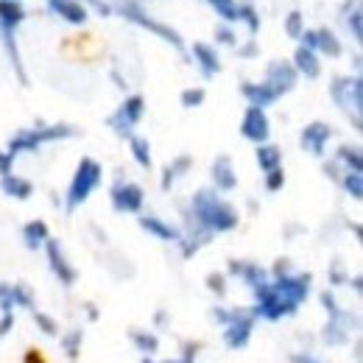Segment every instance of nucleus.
Wrapping results in <instances>:
<instances>
[{
    "label": "nucleus",
    "instance_id": "obj_1",
    "mask_svg": "<svg viewBox=\"0 0 363 363\" xmlns=\"http://www.w3.org/2000/svg\"><path fill=\"white\" fill-rule=\"evenodd\" d=\"M191 216H193V224H199L202 229L213 232V235H221V232H229L238 227V210L232 204H227L213 188H202L193 199H191Z\"/></svg>",
    "mask_w": 363,
    "mask_h": 363
},
{
    "label": "nucleus",
    "instance_id": "obj_2",
    "mask_svg": "<svg viewBox=\"0 0 363 363\" xmlns=\"http://www.w3.org/2000/svg\"><path fill=\"white\" fill-rule=\"evenodd\" d=\"M112 9H115L123 20H129V23H134V26H140V29L156 34V37H159L162 42H168L170 48L185 51V40L179 37V31L170 29V26H165V23H159V20H154V17L143 9L140 0H118V3H112Z\"/></svg>",
    "mask_w": 363,
    "mask_h": 363
},
{
    "label": "nucleus",
    "instance_id": "obj_3",
    "mask_svg": "<svg viewBox=\"0 0 363 363\" xmlns=\"http://www.w3.org/2000/svg\"><path fill=\"white\" fill-rule=\"evenodd\" d=\"M330 95L338 109L352 115V126L360 129V112H363V81L360 76H335L330 84Z\"/></svg>",
    "mask_w": 363,
    "mask_h": 363
},
{
    "label": "nucleus",
    "instance_id": "obj_4",
    "mask_svg": "<svg viewBox=\"0 0 363 363\" xmlns=\"http://www.w3.org/2000/svg\"><path fill=\"white\" fill-rule=\"evenodd\" d=\"M101 176H104V170H101V165H98L95 159L84 156V159L79 162L76 176H73V182H70V188H67V213H73L76 207H81V204L92 196V191L101 185Z\"/></svg>",
    "mask_w": 363,
    "mask_h": 363
},
{
    "label": "nucleus",
    "instance_id": "obj_5",
    "mask_svg": "<svg viewBox=\"0 0 363 363\" xmlns=\"http://www.w3.org/2000/svg\"><path fill=\"white\" fill-rule=\"evenodd\" d=\"M252 291H255V299H257V305L252 307L255 316L268 318V321H277V318H282V316H293V313H296V307H291V305L277 293V288H274L268 280L260 282V285H255Z\"/></svg>",
    "mask_w": 363,
    "mask_h": 363
},
{
    "label": "nucleus",
    "instance_id": "obj_6",
    "mask_svg": "<svg viewBox=\"0 0 363 363\" xmlns=\"http://www.w3.org/2000/svg\"><path fill=\"white\" fill-rule=\"evenodd\" d=\"M143 112H145V98L143 95H129L109 118V129L118 134V137H129L134 134V126L143 120Z\"/></svg>",
    "mask_w": 363,
    "mask_h": 363
},
{
    "label": "nucleus",
    "instance_id": "obj_7",
    "mask_svg": "<svg viewBox=\"0 0 363 363\" xmlns=\"http://www.w3.org/2000/svg\"><path fill=\"white\" fill-rule=\"evenodd\" d=\"M274 288H277V293L291 305V307H296L299 310V305L310 296V274H277V280L271 282Z\"/></svg>",
    "mask_w": 363,
    "mask_h": 363
},
{
    "label": "nucleus",
    "instance_id": "obj_8",
    "mask_svg": "<svg viewBox=\"0 0 363 363\" xmlns=\"http://www.w3.org/2000/svg\"><path fill=\"white\" fill-rule=\"evenodd\" d=\"M255 318H257L255 310H246V307H238V310H235L232 321L224 324V327H227V330H224V341H227L229 349H243V346L249 344L252 330H255Z\"/></svg>",
    "mask_w": 363,
    "mask_h": 363
},
{
    "label": "nucleus",
    "instance_id": "obj_9",
    "mask_svg": "<svg viewBox=\"0 0 363 363\" xmlns=\"http://www.w3.org/2000/svg\"><path fill=\"white\" fill-rule=\"evenodd\" d=\"M112 207L118 213H140L143 210V202H145V193L140 185H134V182H115L112 188Z\"/></svg>",
    "mask_w": 363,
    "mask_h": 363
},
{
    "label": "nucleus",
    "instance_id": "obj_10",
    "mask_svg": "<svg viewBox=\"0 0 363 363\" xmlns=\"http://www.w3.org/2000/svg\"><path fill=\"white\" fill-rule=\"evenodd\" d=\"M296 81H299V73H296L293 65L285 62V59H277V62H271V65L266 67V84H268L280 98L288 95V92L296 87Z\"/></svg>",
    "mask_w": 363,
    "mask_h": 363
},
{
    "label": "nucleus",
    "instance_id": "obj_11",
    "mask_svg": "<svg viewBox=\"0 0 363 363\" xmlns=\"http://www.w3.org/2000/svg\"><path fill=\"white\" fill-rule=\"evenodd\" d=\"M241 134L249 140V143H268V134H271V123H268V115L266 109L260 106H249L243 112V120H241Z\"/></svg>",
    "mask_w": 363,
    "mask_h": 363
},
{
    "label": "nucleus",
    "instance_id": "obj_12",
    "mask_svg": "<svg viewBox=\"0 0 363 363\" xmlns=\"http://www.w3.org/2000/svg\"><path fill=\"white\" fill-rule=\"evenodd\" d=\"M330 137H332V129H330L327 123H321V120H313V123H307V126L302 129L299 143H302V148H305L307 154H313V156H324Z\"/></svg>",
    "mask_w": 363,
    "mask_h": 363
},
{
    "label": "nucleus",
    "instance_id": "obj_13",
    "mask_svg": "<svg viewBox=\"0 0 363 363\" xmlns=\"http://www.w3.org/2000/svg\"><path fill=\"white\" fill-rule=\"evenodd\" d=\"M45 252H48V263H51V271L56 274V280H59L62 285H67V288H70V285L79 280V274H76V268L67 263L62 243L48 238V241H45Z\"/></svg>",
    "mask_w": 363,
    "mask_h": 363
},
{
    "label": "nucleus",
    "instance_id": "obj_14",
    "mask_svg": "<svg viewBox=\"0 0 363 363\" xmlns=\"http://www.w3.org/2000/svg\"><path fill=\"white\" fill-rule=\"evenodd\" d=\"M355 327V318L346 313V310H335V313H330V321H327V327H324V341L330 344V346H341V344H346L349 341V330Z\"/></svg>",
    "mask_w": 363,
    "mask_h": 363
},
{
    "label": "nucleus",
    "instance_id": "obj_15",
    "mask_svg": "<svg viewBox=\"0 0 363 363\" xmlns=\"http://www.w3.org/2000/svg\"><path fill=\"white\" fill-rule=\"evenodd\" d=\"M191 56L199 65V70H202L204 79H213V76L221 73V56H218L216 45H210V42H193Z\"/></svg>",
    "mask_w": 363,
    "mask_h": 363
},
{
    "label": "nucleus",
    "instance_id": "obj_16",
    "mask_svg": "<svg viewBox=\"0 0 363 363\" xmlns=\"http://www.w3.org/2000/svg\"><path fill=\"white\" fill-rule=\"evenodd\" d=\"M48 9L56 17H62L65 23H70V26H84L87 17H90L87 6L79 3V0H48Z\"/></svg>",
    "mask_w": 363,
    "mask_h": 363
},
{
    "label": "nucleus",
    "instance_id": "obj_17",
    "mask_svg": "<svg viewBox=\"0 0 363 363\" xmlns=\"http://www.w3.org/2000/svg\"><path fill=\"white\" fill-rule=\"evenodd\" d=\"M241 92H243V98L249 101V106H260V109H266V106H271V104L280 101V95H277L266 81H243V84H241Z\"/></svg>",
    "mask_w": 363,
    "mask_h": 363
},
{
    "label": "nucleus",
    "instance_id": "obj_18",
    "mask_svg": "<svg viewBox=\"0 0 363 363\" xmlns=\"http://www.w3.org/2000/svg\"><path fill=\"white\" fill-rule=\"evenodd\" d=\"M0 42H3V51H6V56H9V62H12L15 73H17L20 84L29 87V73H26V65H23V56H20V45H17L15 31H12V29H0Z\"/></svg>",
    "mask_w": 363,
    "mask_h": 363
},
{
    "label": "nucleus",
    "instance_id": "obj_19",
    "mask_svg": "<svg viewBox=\"0 0 363 363\" xmlns=\"http://www.w3.org/2000/svg\"><path fill=\"white\" fill-rule=\"evenodd\" d=\"M213 182H216V191H224V193L238 188V173H235L232 159L227 154L216 156V162H213Z\"/></svg>",
    "mask_w": 363,
    "mask_h": 363
},
{
    "label": "nucleus",
    "instance_id": "obj_20",
    "mask_svg": "<svg viewBox=\"0 0 363 363\" xmlns=\"http://www.w3.org/2000/svg\"><path fill=\"white\" fill-rule=\"evenodd\" d=\"M291 65H293V70H296L299 76H305V79H318V76H321V59H318V54L310 51V48H305V45L296 48Z\"/></svg>",
    "mask_w": 363,
    "mask_h": 363
},
{
    "label": "nucleus",
    "instance_id": "obj_21",
    "mask_svg": "<svg viewBox=\"0 0 363 363\" xmlns=\"http://www.w3.org/2000/svg\"><path fill=\"white\" fill-rule=\"evenodd\" d=\"M29 12L23 9L20 0H0V29H12L17 31L26 23Z\"/></svg>",
    "mask_w": 363,
    "mask_h": 363
},
{
    "label": "nucleus",
    "instance_id": "obj_22",
    "mask_svg": "<svg viewBox=\"0 0 363 363\" xmlns=\"http://www.w3.org/2000/svg\"><path fill=\"white\" fill-rule=\"evenodd\" d=\"M0 191H3L9 199L26 202V199H31V193H34V185H31L29 179H23V176L6 173V176H0Z\"/></svg>",
    "mask_w": 363,
    "mask_h": 363
},
{
    "label": "nucleus",
    "instance_id": "obj_23",
    "mask_svg": "<svg viewBox=\"0 0 363 363\" xmlns=\"http://www.w3.org/2000/svg\"><path fill=\"white\" fill-rule=\"evenodd\" d=\"M341 17H344V26L349 31V37L355 42L363 40V12H360V0H346L344 9H341Z\"/></svg>",
    "mask_w": 363,
    "mask_h": 363
},
{
    "label": "nucleus",
    "instance_id": "obj_24",
    "mask_svg": "<svg viewBox=\"0 0 363 363\" xmlns=\"http://www.w3.org/2000/svg\"><path fill=\"white\" fill-rule=\"evenodd\" d=\"M229 274H232V277H241L249 288H255V285H260V282L268 280V271H266V268H260V266H255V263H243V260H232V263H229Z\"/></svg>",
    "mask_w": 363,
    "mask_h": 363
},
{
    "label": "nucleus",
    "instance_id": "obj_25",
    "mask_svg": "<svg viewBox=\"0 0 363 363\" xmlns=\"http://www.w3.org/2000/svg\"><path fill=\"white\" fill-rule=\"evenodd\" d=\"M140 227L148 232V235H154V238H159V241H179V229L176 227H170L168 221H162V218H156V216H143L140 218Z\"/></svg>",
    "mask_w": 363,
    "mask_h": 363
},
{
    "label": "nucleus",
    "instance_id": "obj_26",
    "mask_svg": "<svg viewBox=\"0 0 363 363\" xmlns=\"http://www.w3.org/2000/svg\"><path fill=\"white\" fill-rule=\"evenodd\" d=\"M316 37H318V40H316V51H318V54H324V56H330V59H338V56L344 54V45H341V40H338L335 31L318 29Z\"/></svg>",
    "mask_w": 363,
    "mask_h": 363
},
{
    "label": "nucleus",
    "instance_id": "obj_27",
    "mask_svg": "<svg viewBox=\"0 0 363 363\" xmlns=\"http://www.w3.org/2000/svg\"><path fill=\"white\" fill-rule=\"evenodd\" d=\"M48 238H51V235H48V224H45V221H29V224L23 227V243H26V249H31V252H37L40 246H45Z\"/></svg>",
    "mask_w": 363,
    "mask_h": 363
},
{
    "label": "nucleus",
    "instance_id": "obj_28",
    "mask_svg": "<svg viewBox=\"0 0 363 363\" xmlns=\"http://www.w3.org/2000/svg\"><path fill=\"white\" fill-rule=\"evenodd\" d=\"M255 156H257V165H260L263 173L282 165V151H280L277 145H271V143H260L257 151H255Z\"/></svg>",
    "mask_w": 363,
    "mask_h": 363
},
{
    "label": "nucleus",
    "instance_id": "obj_29",
    "mask_svg": "<svg viewBox=\"0 0 363 363\" xmlns=\"http://www.w3.org/2000/svg\"><path fill=\"white\" fill-rule=\"evenodd\" d=\"M191 165H193L191 156H179V159H173V162L165 168V173H162V191H170V185H173L179 176H185V173L191 170Z\"/></svg>",
    "mask_w": 363,
    "mask_h": 363
},
{
    "label": "nucleus",
    "instance_id": "obj_30",
    "mask_svg": "<svg viewBox=\"0 0 363 363\" xmlns=\"http://www.w3.org/2000/svg\"><path fill=\"white\" fill-rule=\"evenodd\" d=\"M129 151H131V156L137 159L140 168H151V145H148L145 137H140V134H129Z\"/></svg>",
    "mask_w": 363,
    "mask_h": 363
},
{
    "label": "nucleus",
    "instance_id": "obj_31",
    "mask_svg": "<svg viewBox=\"0 0 363 363\" xmlns=\"http://www.w3.org/2000/svg\"><path fill=\"white\" fill-rule=\"evenodd\" d=\"M335 162H341L344 170H363V156L357 145H341L335 154Z\"/></svg>",
    "mask_w": 363,
    "mask_h": 363
},
{
    "label": "nucleus",
    "instance_id": "obj_32",
    "mask_svg": "<svg viewBox=\"0 0 363 363\" xmlns=\"http://www.w3.org/2000/svg\"><path fill=\"white\" fill-rule=\"evenodd\" d=\"M341 188H344L355 202H360V199H363V176H360V170H344V173H341Z\"/></svg>",
    "mask_w": 363,
    "mask_h": 363
},
{
    "label": "nucleus",
    "instance_id": "obj_33",
    "mask_svg": "<svg viewBox=\"0 0 363 363\" xmlns=\"http://www.w3.org/2000/svg\"><path fill=\"white\" fill-rule=\"evenodd\" d=\"M238 23L249 31V37H255L260 31V12L252 3H243V6H238Z\"/></svg>",
    "mask_w": 363,
    "mask_h": 363
},
{
    "label": "nucleus",
    "instance_id": "obj_34",
    "mask_svg": "<svg viewBox=\"0 0 363 363\" xmlns=\"http://www.w3.org/2000/svg\"><path fill=\"white\" fill-rule=\"evenodd\" d=\"M207 3L216 9V15L224 23H238V3L235 0H207Z\"/></svg>",
    "mask_w": 363,
    "mask_h": 363
},
{
    "label": "nucleus",
    "instance_id": "obj_35",
    "mask_svg": "<svg viewBox=\"0 0 363 363\" xmlns=\"http://www.w3.org/2000/svg\"><path fill=\"white\" fill-rule=\"evenodd\" d=\"M282 29H285V34L291 37V40H299L302 37V31H305V15L302 12H288L285 15V20H282Z\"/></svg>",
    "mask_w": 363,
    "mask_h": 363
},
{
    "label": "nucleus",
    "instance_id": "obj_36",
    "mask_svg": "<svg viewBox=\"0 0 363 363\" xmlns=\"http://www.w3.org/2000/svg\"><path fill=\"white\" fill-rule=\"evenodd\" d=\"M131 341H134V346H137L143 355H154V352L159 349V341H156V335H154V332H140V330H131Z\"/></svg>",
    "mask_w": 363,
    "mask_h": 363
},
{
    "label": "nucleus",
    "instance_id": "obj_37",
    "mask_svg": "<svg viewBox=\"0 0 363 363\" xmlns=\"http://www.w3.org/2000/svg\"><path fill=\"white\" fill-rule=\"evenodd\" d=\"M204 98H207V92H204V87H188L185 92H182V106L185 109H196V106H202L204 104Z\"/></svg>",
    "mask_w": 363,
    "mask_h": 363
},
{
    "label": "nucleus",
    "instance_id": "obj_38",
    "mask_svg": "<svg viewBox=\"0 0 363 363\" xmlns=\"http://www.w3.org/2000/svg\"><path fill=\"white\" fill-rule=\"evenodd\" d=\"M9 293H12L15 307H29V310H34V296H31L29 285H12Z\"/></svg>",
    "mask_w": 363,
    "mask_h": 363
},
{
    "label": "nucleus",
    "instance_id": "obj_39",
    "mask_svg": "<svg viewBox=\"0 0 363 363\" xmlns=\"http://www.w3.org/2000/svg\"><path fill=\"white\" fill-rule=\"evenodd\" d=\"M216 45H224V48H235L238 45V34H235L232 23H221L216 29Z\"/></svg>",
    "mask_w": 363,
    "mask_h": 363
},
{
    "label": "nucleus",
    "instance_id": "obj_40",
    "mask_svg": "<svg viewBox=\"0 0 363 363\" xmlns=\"http://www.w3.org/2000/svg\"><path fill=\"white\" fill-rule=\"evenodd\" d=\"M285 188V170L282 168H274V170H266V191L268 193H277Z\"/></svg>",
    "mask_w": 363,
    "mask_h": 363
},
{
    "label": "nucleus",
    "instance_id": "obj_41",
    "mask_svg": "<svg viewBox=\"0 0 363 363\" xmlns=\"http://www.w3.org/2000/svg\"><path fill=\"white\" fill-rule=\"evenodd\" d=\"M81 330H73V332H67L65 338H62V346H65V352H67V357H79V346H81Z\"/></svg>",
    "mask_w": 363,
    "mask_h": 363
},
{
    "label": "nucleus",
    "instance_id": "obj_42",
    "mask_svg": "<svg viewBox=\"0 0 363 363\" xmlns=\"http://www.w3.org/2000/svg\"><path fill=\"white\" fill-rule=\"evenodd\" d=\"M34 321H37V327H40L45 335H56V332H59V324H56L48 313H42V310H34Z\"/></svg>",
    "mask_w": 363,
    "mask_h": 363
},
{
    "label": "nucleus",
    "instance_id": "obj_43",
    "mask_svg": "<svg viewBox=\"0 0 363 363\" xmlns=\"http://www.w3.org/2000/svg\"><path fill=\"white\" fill-rule=\"evenodd\" d=\"M235 48H238V56H241V59H255V56H260V45H257L255 37H249V42H243V45L238 42Z\"/></svg>",
    "mask_w": 363,
    "mask_h": 363
},
{
    "label": "nucleus",
    "instance_id": "obj_44",
    "mask_svg": "<svg viewBox=\"0 0 363 363\" xmlns=\"http://www.w3.org/2000/svg\"><path fill=\"white\" fill-rule=\"evenodd\" d=\"M207 288H210V291H216L218 296H224V293H227V282H224V274H210V277H207Z\"/></svg>",
    "mask_w": 363,
    "mask_h": 363
},
{
    "label": "nucleus",
    "instance_id": "obj_45",
    "mask_svg": "<svg viewBox=\"0 0 363 363\" xmlns=\"http://www.w3.org/2000/svg\"><path fill=\"white\" fill-rule=\"evenodd\" d=\"M87 3L95 9V15H101V17H109V15H115V9H112V3H106V0H87Z\"/></svg>",
    "mask_w": 363,
    "mask_h": 363
},
{
    "label": "nucleus",
    "instance_id": "obj_46",
    "mask_svg": "<svg viewBox=\"0 0 363 363\" xmlns=\"http://www.w3.org/2000/svg\"><path fill=\"white\" fill-rule=\"evenodd\" d=\"M12 168H15V156L9 151H0V176L12 173Z\"/></svg>",
    "mask_w": 363,
    "mask_h": 363
},
{
    "label": "nucleus",
    "instance_id": "obj_47",
    "mask_svg": "<svg viewBox=\"0 0 363 363\" xmlns=\"http://www.w3.org/2000/svg\"><path fill=\"white\" fill-rule=\"evenodd\" d=\"M12 324H15V313L9 310V313H3V318H0V338H3V335H9Z\"/></svg>",
    "mask_w": 363,
    "mask_h": 363
},
{
    "label": "nucleus",
    "instance_id": "obj_48",
    "mask_svg": "<svg viewBox=\"0 0 363 363\" xmlns=\"http://www.w3.org/2000/svg\"><path fill=\"white\" fill-rule=\"evenodd\" d=\"M291 363H318L313 355H291Z\"/></svg>",
    "mask_w": 363,
    "mask_h": 363
},
{
    "label": "nucleus",
    "instance_id": "obj_49",
    "mask_svg": "<svg viewBox=\"0 0 363 363\" xmlns=\"http://www.w3.org/2000/svg\"><path fill=\"white\" fill-rule=\"evenodd\" d=\"M288 271H291L288 260H277V263H274V274H288Z\"/></svg>",
    "mask_w": 363,
    "mask_h": 363
},
{
    "label": "nucleus",
    "instance_id": "obj_50",
    "mask_svg": "<svg viewBox=\"0 0 363 363\" xmlns=\"http://www.w3.org/2000/svg\"><path fill=\"white\" fill-rule=\"evenodd\" d=\"M26 363H45V360H42V355H40V352H34V349H31V352L26 355Z\"/></svg>",
    "mask_w": 363,
    "mask_h": 363
},
{
    "label": "nucleus",
    "instance_id": "obj_51",
    "mask_svg": "<svg viewBox=\"0 0 363 363\" xmlns=\"http://www.w3.org/2000/svg\"><path fill=\"white\" fill-rule=\"evenodd\" d=\"M87 313H90V318H98V310L92 305H87Z\"/></svg>",
    "mask_w": 363,
    "mask_h": 363
},
{
    "label": "nucleus",
    "instance_id": "obj_52",
    "mask_svg": "<svg viewBox=\"0 0 363 363\" xmlns=\"http://www.w3.org/2000/svg\"><path fill=\"white\" fill-rule=\"evenodd\" d=\"M143 363H154V360H151V357H143Z\"/></svg>",
    "mask_w": 363,
    "mask_h": 363
},
{
    "label": "nucleus",
    "instance_id": "obj_53",
    "mask_svg": "<svg viewBox=\"0 0 363 363\" xmlns=\"http://www.w3.org/2000/svg\"><path fill=\"white\" fill-rule=\"evenodd\" d=\"M20 3H23V0H20Z\"/></svg>",
    "mask_w": 363,
    "mask_h": 363
}]
</instances>
